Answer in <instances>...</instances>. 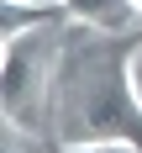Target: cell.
Returning a JSON list of instances; mask_svg holds the SVG:
<instances>
[{"label":"cell","mask_w":142,"mask_h":153,"mask_svg":"<svg viewBox=\"0 0 142 153\" xmlns=\"http://www.w3.org/2000/svg\"><path fill=\"white\" fill-rule=\"evenodd\" d=\"M58 69V27H5L0 42V100L11 132H37Z\"/></svg>","instance_id":"cell-1"},{"label":"cell","mask_w":142,"mask_h":153,"mask_svg":"<svg viewBox=\"0 0 142 153\" xmlns=\"http://www.w3.org/2000/svg\"><path fill=\"white\" fill-rule=\"evenodd\" d=\"M63 16L100 37H132L142 32V0H63Z\"/></svg>","instance_id":"cell-2"},{"label":"cell","mask_w":142,"mask_h":153,"mask_svg":"<svg viewBox=\"0 0 142 153\" xmlns=\"http://www.w3.org/2000/svg\"><path fill=\"white\" fill-rule=\"evenodd\" d=\"M58 153H142V143L137 137H79Z\"/></svg>","instance_id":"cell-3"},{"label":"cell","mask_w":142,"mask_h":153,"mask_svg":"<svg viewBox=\"0 0 142 153\" xmlns=\"http://www.w3.org/2000/svg\"><path fill=\"white\" fill-rule=\"evenodd\" d=\"M121 85H126V95H132V106L142 111V37H137V48L126 53V69H121Z\"/></svg>","instance_id":"cell-4"},{"label":"cell","mask_w":142,"mask_h":153,"mask_svg":"<svg viewBox=\"0 0 142 153\" xmlns=\"http://www.w3.org/2000/svg\"><path fill=\"white\" fill-rule=\"evenodd\" d=\"M5 11H63V0H5Z\"/></svg>","instance_id":"cell-5"},{"label":"cell","mask_w":142,"mask_h":153,"mask_svg":"<svg viewBox=\"0 0 142 153\" xmlns=\"http://www.w3.org/2000/svg\"><path fill=\"white\" fill-rule=\"evenodd\" d=\"M16 137H21V132H11V127H5V153H21V148H16Z\"/></svg>","instance_id":"cell-6"}]
</instances>
